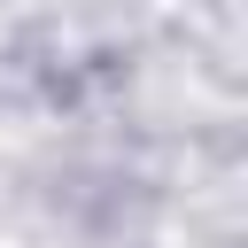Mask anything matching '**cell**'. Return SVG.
<instances>
[]
</instances>
